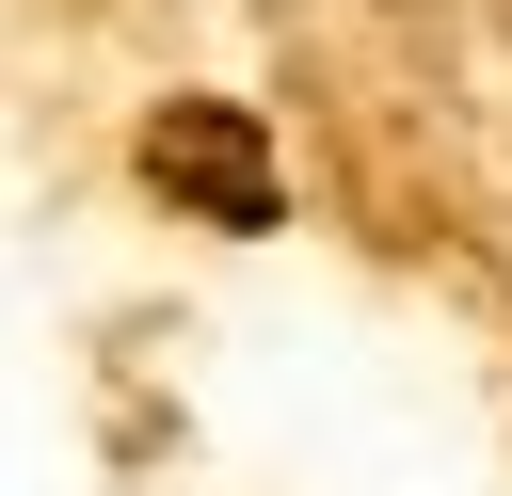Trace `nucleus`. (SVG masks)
Wrapping results in <instances>:
<instances>
[{"label": "nucleus", "mask_w": 512, "mask_h": 496, "mask_svg": "<svg viewBox=\"0 0 512 496\" xmlns=\"http://www.w3.org/2000/svg\"><path fill=\"white\" fill-rule=\"evenodd\" d=\"M144 176L192 192L208 224H272V160H256L240 112H160V128H144Z\"/></svg>", "instance_id": "obj_1"}]
</instances>
